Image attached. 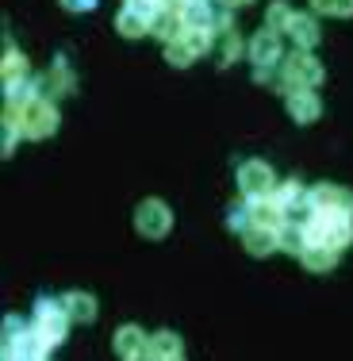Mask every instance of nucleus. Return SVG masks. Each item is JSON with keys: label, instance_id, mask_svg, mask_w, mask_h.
<instances>
[{"label": "nucleus", "instance_id": "nucleus-1", "mask_svg": "<svg viewBox=\"0 0 353 361\" xmlns=\"http://www.w3.org/2000/svg\"><path fill=\"white\" fill-rule=\"evenodd\" d=\"M307 227V246H330V250H346L353 243V212H311Z\"/></svg>", "mask_w": 353, "mask_h": 361}, {"label": "nucleus", "instance_id": "nucleus-2", "mask_svg": "<svg viewBox=\"0 0 353 361\" xmlns=\"http://www.w3.org/2000/svg\"><path fill=\"white\" fill-rule=\"evenodd\" d=\"M70 312H66V300H54V296H39L35 300V315H31V331L47 342L50 350L66 342V331H70Z\"/></svg>", "mask_w": 353, "mask_h": 361}, {"label": "nucleus", "instance_id": "nucleus-3", "mask_svg": "<svg viewBox=\"0 0 353 361\" xmlns=\"http://www.w3.org/2000/svg\"><path fill=\"white\" fill-rule=\"evenodd\" d=\"M20 127H23V139H31V142L50 139V135L58 131V108H54V100L31 97L27 104L20 108Z\"/></svg>", "mask_w": 353, "mask_h": 361}, {"label": "nucleus", "instance_id": "nucleus-4", "mask_svg": "<svg viewBox=\"0 0 353 361\" xmlns=\"http://www.w3.org/2000/svg\"><path fill=\"white\" fill-rule=\"evenodd\" d=\"M135 231H139L142 238H150V243H161V238L173 231V212H169V204L158 200V196L142 200L139 208H135Z\"/></svg>", "mask_w": 353, "mask_h": 361}, {"label": "nucleus", "instance_id": "nucleus-5", "mask_svg": "<svg viewBox=\"0 0 353 361\" xmlns=\"http://www.w3.org/2000/svg\"><path fill=\"white\" fill-rule=\"evenodd\" d=\"M280 73L296 92L299 89H318V85H323V66H318V58L311 54V50H292V54H284Z\"/></svg>", "mask_w": 353, "mask_h": 361}, {"label": "nucleus", "instance_id": "nucleus-6", "mask_svg": "<svg viewBox=\"0 0 353 361\" xmlns=\"http://www.w3.org/2000/svg\"><path fill=\"white\" fill-rule=\"evenodd\" d=\"M277 185H280V180H277V173H273V166H269V161L249 158V161H242V166H238V192H242L246 200H257V196H269Z\"/></svg>", "mask_w": 353, "mask_h": 361}, {"label": "nucleus", "instance_id": "nucleus-7", "mask_svg": "<svg viewBox=\"0 0 353 361\" xmlns=\"http://www.w3.org/2000/svg\"><path fill=\"white\" fill-rule=\"evenodd\" d=\"M77 92V77L70 70V62H66L62 54L50 62V70L39 77V97H47V100H62V97H73Z\"/></svg>", "mask_w": 353, "mask_h": 361}, {"label": "nucleus", "instance_id": "nucleus-8", "mask_svg": "<svg viewBox=\"0 0 353 361\" xmlns=\"http://www.w3.org/2000/svg\"><path fill=\"white\" fill-rule=\"evenodd\" d=\"M246 54H249V62H254V70L280 66V62H284V54H280V35H273V31H257V35L246 42Z\"/></svg>", "mask_w": 353, "mask_h": 361}, {"label": "nucleus", "instance_id": "nucleus-9", "mask_svg": "<svg viewBox=\"0 0 353 361\" xmlns=\"http://www.w3.org/2000/svg\"><path fill=\"white\" fill-rule=\"evenodd\" d=\"M307 200H311V212H353V192L338 185H315L307 188Z\"/></svg>", "mask_w": 353, "mask_h": 361}, {"label": "nucleus", "instance_id": "nucleus-10", "mask_svg": "<svg viewBox=\"0 0 353 361\" xmlns=\"http://www.w3.org/2000/svg\"><path fill=\"white\" fill-rule=\"evenodd\" d=\"M288 116L296 119L299 127L315 123V119L323 116V100L315 97V89H299V92H292V97H288Z\"/></svg>", "mask_w": 353, "mask_h": 361}, {"label": "nucleus", "instance_id": "nucleus-11", "mask_svg": "<svg viewBox=\"0 0 353 361\" xmlns=\"http://www.w3.org/2000/svg\"><path fill=\"white\" fill-rule=\"evenodd\" d=\"M249 212H254V227H284L288 223V212L280 208V200L273 192L249 200Z\"/></svg>", "mask_w": 353, "mask_h": 361}, {"label": "nucleus", "instance_id": "nucleus-12", "mask_svg": "<svg viewBox=\"0 0 353 361\" xmlns=\"http://www.w3.org/2000/svg\"><path fill=\"white\" fill-rule=\"evenodd\" d=\"M242 246H246V254H254V257L277 254L280 250L277 227H249V231H242Z\"/></svg>", "mask_w": 353, "mask_h": 361}, {"label": "nucleus", "instance_id": "nucleus-13", "mask_svg": "<svg viewBox=\"0 0 353 361\" xmlns=\"http://www.w3.org/2000/svg\"><path fill=\"white\" fill-rule=\"evenodd\" d=\"M292 42H296V50H311L318 42V20L315 12H296L292 16V27H288Z\"/></svg>", "mask_w": 353, "mask_h": 361}, {"label": "nucleus", "instance_id": "nucleus-14", "mask_svg": "<svg viewBox=\"0 0 353 361\" xmlns=\"http://www.w3.org/2000/svg\"><path fill=\"white\" fill-rule=\"evenodd\" d=\"M215 12L219 8H211V0H185L180 4V20H185V27H211L215 31Z\"/></svg>", "mask_w": 353, "mask_h": 361}, {"label": "nucleus", "instance_id": "nucleus-15", "mask_svg": "<svg viewBox=\"0 0 353 361\" xmlns=\"http://www.w3.org/2000/svg\"><path fill=\"white\" fill-rule=\"evenodd\" d=\"M23 81H27V58L16 47H8L4 62H0V85H4V89H16V85H23Z\"/></svg>", "mask_w": 353, "mask_h": 361}, {"label": "nucleus", "instance_id": "nucleus-16", "mask_svg": "<svg viewBox=\"0 0 353 361\" xmlns=\"http://www.w3.org/2000/svg\"><path fill=\"white\" fill-rule=\"evenodd\" d=\"M66 312H70V319L73 323H92L97 319V312H100V304H97V296L92 292H66Z\"/></svg>", "mask_w": 353, "mask_h": 361}, {"label": "nucleus", "instance_id": "nucleus-17", "mask_svg": "<svg viewBox=\"0 0 353 361\" xmlns=\"http://www.w3.org/2000/svg\"><path fill=\"white\" fill-rule=\"evenodd\" d=\"M146 342H150V334H146L142 326L127 323V326H119V331H116L111 346H116V354H119V357H131V354H139V350H146Z\"/></svg>", "mask_w": 353, "mask_h": 361}, {"label": "nucleus", "instance_id": "nucleus-18", "mask_svg": "<svg viewBox=\"0 0 353 361\" xmlns=\"http://www.w3.org/2000/svg\"><path fill=\"white\" fill-rule=\"evenodd\" d=\"M185 20H180V12H161V16H154V23H150V35L154 39H161V42H177V39H185Z\"/></svg>", "mask_w": 353, "mask_h": 361}, {"label": "nucleus", "instance_id": "nucleus-19", "mask_svg": "<svg viewBox=\"0 0 353 361\" xmlns=\"http://www.w3.org/2000/svg\"><path fill=\"white\" fill-rule=\"evenodd\" d=\"M146 350H150L158 361H166V357H177V354H185V342H180V334L177 331H154L150 334V342H146Z\"/></svg>", "mask_w": 353, "mask_h": 361}, {"label": "nucleus", "instance_id": "nucleus-20", "mask_svg": "<svg viewBox=\"0 0 353 361\" xmlns=\"http://www.w3.org/2000/svg\"><path fill=\"white\" fill-rule=\"evenodd\" d=\"M215 62L223 66V70H227V66H235L238 58L246 54V42L238 39V31H223V35H215Z\"/></svg>", "mask_w": 353, "mask_h": 361}, {"label": "nucleus", "instance_id": "nucleus-21", "mask_svg": "<svg viewBox=\"0 0 353 361\" xmlns=\"http://www.w3.org/2000/svg\"><path fill=\"white\" fill-rule=\"evenodd\" d=\"M23 139V127H20V108H4V123H0V154L12 158L16 142Z\"/></svg>", "mask_w": 353, "mask_h": 361}, {"label": "nucleus", "instance_id": "nucleus-22", "mask_svg": "<svg viewBox=\"0 0 353 361\" xmlns=\"http://www.w3.org/2000/svg\"><path fill=\"white\" fill-rule=\"evenodd\" d=\"M277 238H280V250L284 254H304L307 250V227L304 223H296V219H288L284 227H277Z\"/></svg>", "mask_w": 353, "mask_h": 361}, {"label": "nucleus", "instance_id": "nucleus-23", "mask_svg": "<svg viewBox=\"0 0 353 361\" xmlns=\"http://www.w3.org/2000/svg\"><path fill=\"white\" fill-rule=\"evenodd\" d=\"M299 262H304L307 273H330L338 265V250H330V246H307L299 254Z\"/></svg>", "mask_w": 353, "mask_h": 361}, {"label": "nucleus", "instance_id": "nucleus-24", "mask_svg": "<svg viewBox=\"0 0 353 361\" xmlns=\"http://www.w3.org/2000/svg\"><path fill=\"white\" fill-rule=\"evenodd\" d=\"M116 31L123 39H142V35H150V20L139 12H131V8H119V16H116Z\"/></svg>", "mask_w": 353, "mask_h": 361}, {"label": "nucleus", "instance_id": "nucleus-25", "mask_svg": "<svg viewBox=\"0 0 353 361\" xmlns=\"http://www.w3.org/2000/svg\"><path fill=\"white\" fill-rule=\"evenodd\" d=\"M292 8L284 4V0H273L269 8H265V31H273V35H280V31H288L292 27Z\"/></svg>", "mask_w": 353, "mask_h": 361}, {"label": "nucleus", "instance_id": "nucleus-26", "mask_svg": "<svg viewBox=\"0 0 353 361\" xmlns=\"http://www.w3.org/2000/svg\"><path fill=\"white\" fill-rule=\"evenodd\" d=\"M227 227L238 231V235L254 227V212H249V200H246V196H242V200H235V204L227 208Z\"/></svg>", "mask_w": 353, "mask_h": 361}, {"label": "nucleus", "instance_id": "nucleus-27", "mask_svg": "<svg viewBox=\"0 0 353 361\" xmlns=\"http://www.w3.org/2000/svg\"><path fill=\"white\" fill-rule=\"evenodd\" d=\"M166 58H169V66H173V70H188V66L196 62L192 47H188L185 39H177V42H166Z\"/></svg>", "mask_w": 353, "mask_h": 361}, {"label": "nucleus", "instance_id": "nucleus-28", "mask_svg": "<svg viewBox=\"0 0 353 361\" xmlns=\"http://www.w3.org/2000/svg\"><path fill=\"white\" fill-rule=\"evenodd\" d=\"M185 42L192 47V54L200 58V54H208V50L215 47V31L211 27H192V31H185Z\"/></svg>", "mask_w": 353, "mask_h": 361}, {"label": "nucleus", "instance_id": "nucleus-29", "mask_svg": "<svg viewBox=\"0 0 353 361\" xmlns=\"http://www.w3.org/2000/svg\"><path fill=\"white\" fill-rule=\"evenodd\" d=\"M311 12H323V16H338V20H349V16H353V0H311Z\"/></svg>", "mask_w": 353, "mask_h": 361}, {"label": "nucleus", "instance_id": "nucleus-30", "mask_svg": "<svg viewBox=\"0 0 353 361\" xmlns=\"http://www.w3.org/2000/svg\"><path fill=\"white\" fill-rule=\"evenodd\" d=\"M123 8H131V12L146 16L150 23H154V16H161V12H166V4H161V0H127Z\"/></svg>", "mask_w": 353, "mask_h": 361}, {"label": "nucleus", "instance_id": "nucleus-31", "mask_svg": "<svg viewBox=\"0 0 353 361\" xmlns=\"http://www.w3.org/2000/svg\"><path fill=\"white\" fill-rule=\"evenodd\" d=\"M223 31H235V8H219L215 12V35H223Z\"/></svg>", "mask_w": 353, "mask_h": 361}, {"label": "nucleus", "instance_id": "nucleus-32", "mask_svg": "<svg viewBox=\"0 0 353 361\" xmlns=\"http://www.w3.org/2000/svg\"><path fill=\"white\" fill-rule=\"evenodd\" d=\"M58 4H62L66 12H77V16H85V12H92V8H97V0H58Z\"/></svg>", "mask_w": 353, "mask_h": 361}, {"label": "nucleus", "instance_id": "nucleus-33", "mask_svg": "<svg viewBox=\"0 0 353 361\" xmlns=\"http://www.w3.org/2000/svg\"><path fill=\"white\" fill-rule=\"evenodd\" d=\"M123 361H158L150 354V350H139V354H131V357H123Z\"/></svg>", "mask_w": 353, "mask_h": 361}, {"label": "nucleus", "instance_id": "nucleus-34", "mask_svg": "<svg viewBox=\"0 0 353 361\" xmlns=\"http://www.w3.org/2000/svg\"><path fill=\"white\" fill-rule=\"evenodd\" d=\"M242 4H254V0H223V8H242Z\"/></svg>", "mask_w": 353, "mask_h": 361}, {"label": "nucleus", "instance_id": "nucleus-35", "mask_svg": "<svg viewBox=\"0 0 353 361\" xmlns=\"http://www.w3.org/2000/svg\"><path fill=\"white\" fill-rule=\"evenodd\" d=\"M161 4H166L169 12H180V4H185V0H161Z\"/></svg>", "mask_w": 353, "mask_h": 361}, {"label": "nucleus", "instance_id": "nucleus-36", "mask_svg": "<svg viewBox=\"0 0 353 361\" xmlns=\"http://www.w3.org/2000/svg\"><path fill=\"white\" fill-rule=\"evenodd\" d=\"M166 361H185V354H177V357H166Z\"/></svg>", "mask_w": 353, "mask_h": 361}]
</instances>
